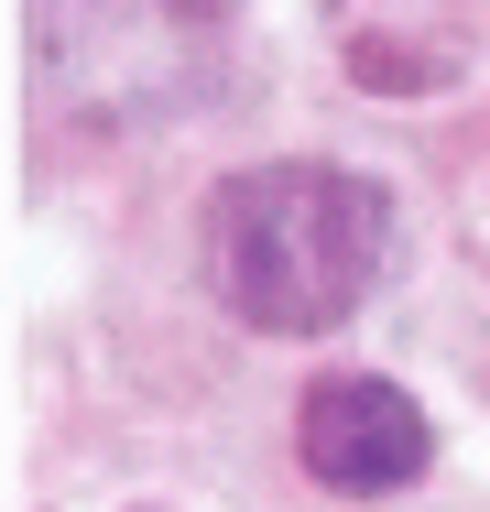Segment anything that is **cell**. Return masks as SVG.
<instances>
[{
	"instance_id": "obj_2",
	"label": "cell",
	"mask_w": 490,
	"mask_h": 512,
	"mask_svg": "<svg viewBox=\"0 0 490 512\" xmlns=\"http://www.w3.org/2000/svg\"><path fill=\"white\" fill-rule=\"evenodd\" d=\"M22 33H33V66L66 99H98V109H131L142 77H164L175 99L207 77V55L186 33V0H33Z\"/></svg>"
},
{
	"instance_id": "obj_1",
	"label": "cell",
	"mask_w": 490,
	"mask_h": 512,
	"mask_svg": "<svg viewBox=\"0 0 490 512\" xmlns=\"http://www.w3.org/2000/svg\"><path fill=\"white\" fill-rule=\"evenodd\" d=\"M196 273L262 338H327L392 273V197L349 164H316V153L240 164L196 207Z\"/></svg>"
},
{
	"instance_id": "obj_3",
	"label": "cell",
	"mask_w": 490,
	"mask_h": 512,
	"mask_svg": "<svg viewBox=\"0 0 490 512\" xmlns=\"http://www.w3.org/2000/svg\"><path fill=\"white\" fill-rule=\"evenodd\" d=\"M294 458H305V480H327L349 502H382V491H414L436 469V425L382 371H316L305 404H294Z\"/></svg>"
}]
</instances>
